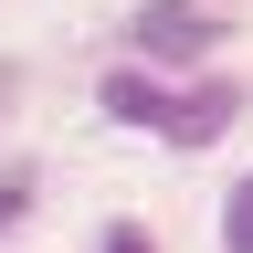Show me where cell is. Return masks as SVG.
I'll return each mask as SVG.
<instances>
[{
    "label": "cell",
    "mask_w": 253,
    "mask_h": 253,
    "mask_svg": "<svg viewBox=\"0 0 253 253\" xmlns=\"http://www.w3.org/2000/svg\"><path fill=\"white\" fill-rule=\"evenodd\" d=\"M221 32H232V21H221L211 0H148V11L126 21V42H137V53H158V63H179V53H211Z\"/></svg>",
    "instance_id": "obj_1"
},
{
    "label": "cell",
    "mask_w": 253,
    "mask_h": 253,
    "mask_svg": "<svg viewBox=\"0 0 253 253\" xmlns=\"http://www.w3.org/2000/svg\"><path fill=\"white\" fill-rule=\"evenodd\" d=\"M232 116H243V84H232V74H201V84H169V106H158V137H169V148H211Z\"/></svg>",
    "instance_id": "obj_2"
},
{
    "label": "cell",
    "mask_w": 253,
    "mask_h": 253,
    "mask_svg": "<svg viewBox=\"0 0 253 253\" xmlns=\"http://www.w3.org/2000/svg\"><path fill=\"white\" fill-rule=\"evenodd\" d=\"M158 106H169V84H148L137 63H126V74H106V116H126V126H158Z\"/></svg>",
    "instance_id": "obj_3"
},
{
    "label": "cell",
    "mask_w": 253,
    "mask_h": 253,
    "mask_svg": "<svg viewBox=\"0 0 253 253\" xmlns=\"http://www.w3.org/2000/svg\"><path fill=\"white\" fill-rule=\"evenodd\" d=\"M221 253H253V179H232V201H221Z\"/></svg>",
    "instance_id": "obj_4"
},
{
    "label": "cell",
    "mask_w": 253,
    "mask_h": 253,
    "mask_svg": "<svg viewBox=\"0 0 253 253\" xmlns=\"http://www.w3.org/2000/svg\"><path fill=\"white\" fill-rule=\"evenodd\" d=\"M106 253H158V243H148V221H106Z\"/></svg>",
    "instance_id": "obj_5"
},
{
    "label": "cell",
    "mask_w": 253,
    "mask_h": 253,
    "mask_svg": "<svg viewBox=\"0 0 253 253\" xmlns=\"http://www.w3.org/2000/svg\"><path fill=\"white\" fill-rule=\"evenodd\" d=\"M21 201H32V179L11 169V179H0V232H11V221H21Z\"/></svg>",
    "instance_id": "obj_6"
},
{
    "label": "cell",
    "mask_w": 253,
    "mask_h": 253,
    "mask_svg": "<svg viewBox=\"0 0 253 253\" xmlns=\"http://www.w3.org/2000/svg\"><path fill=\"white\" fill-rule=\"evenodd\" d=\"M11 84H21V74H11V63H0V106H11Z\"/></svg>",
    "instance_id": "obj_7"
}]
</instances>
